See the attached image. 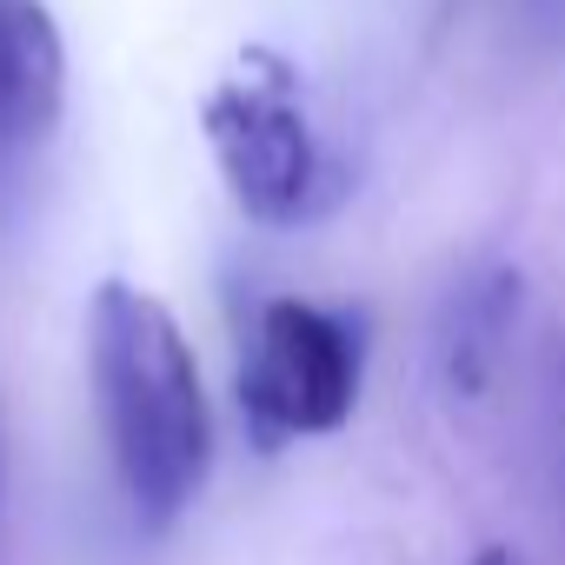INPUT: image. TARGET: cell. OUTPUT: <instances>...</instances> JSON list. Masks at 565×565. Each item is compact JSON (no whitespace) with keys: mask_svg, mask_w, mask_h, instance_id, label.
Listing matches in <instances>:
<instances>
[{"mask_svg":"<svg viewBox=\"0 0 565 565\" xmlns=\"http://www.w3.org/2000/svg\"><path fill=\"white\" fill-rule=\"evenodd\" d=\"M87 360L120 486L147 525H173L213 466V406L173 307L134 279H100Z\"/></svg>","mask_w":565,"mask_h":565,"instance_id":"1","label":"cell"},{"mask_svg":"<svg viewBox=\"0 0 565 565\" xmlns=\"http://www.w3.org/2000/svg\"><path fill=\"white\" fill-rule=\"evenodd\" d=\"M206 147L220 160V180L233 200L266 220V226H294L320 206V140L300 100L294 61H279L273 47H253L200 107Z\"/></svg>","mask_w":565,"mask_h":565,"instance_id":"2","label":"cell"},{"mask_svg":"<svg viewBox=\"0 0 565 565\" xmlns=\"http://www.w3.org/2000/svg\"><path fill=\"white\" fill-rule=\"evenodd\" d=\"M360 399V340L340 313L313 300H266L253 353L239 366V413L259 452L287 439L340 433Z\"/></svg>","mask_w":565,"mask_h":565,"instance_id":"3","label":"cell"},{"mask_svg":"<svg viewBox=\"0 0 565 565\" xmlns=\"http://www.w3.org/2000/svg\"><path fill=\"white\" fill-rule=\"evenodd\" d=\"M67 47L47 0H0V153L34 147L61 127Z\"/></svg>","mask_w":565,"mask_h":565,"instance_id":"4","label":"cell"},{"mask_svg":"<svg viewBox=\"0 0 565 565\" xmlns=\"http://www.w3.org/2000/svg\"><path fill=\"white\" fill-rule=\"evenodd\" d=\"M519 320V273L512 266H486L479 279H466L459 300L446 307L439 327V366L452 393H486V380L499 373V353L512 340Z\"/></svg>","mask_w":565,"mask_h":565,"instance_id":"5","label":"cell"},{"mask_svg":"<svg viewBox=\"0 0 565 565\" xmlns=\"http://www.w3.org/2000/svg\"><path fill=\"white\" fill-rule=\"evenodd\" d=\"M472 565H532V558H525L519 545H486V552H479Z\"/></svg>","mask_w":565,"mask_h":565,"instance_id":"6","label":"cell"}]
</instances>
